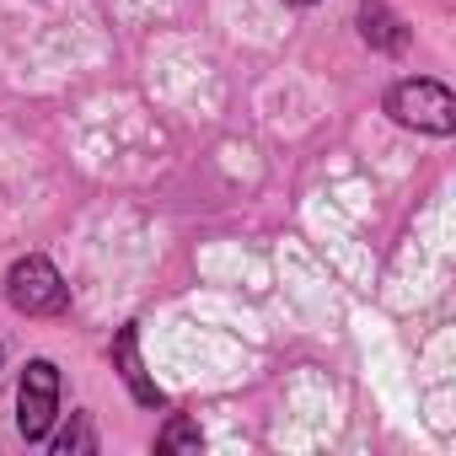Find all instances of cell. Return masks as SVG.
Segmentation results:
<instances>
[{
    "label": "cell",
    "instance_id": "cell-2",
    "mask_svg": "<svg viewBox=\"0 0 456 456\" xmlns=\"http://www.w3.org/2000/svg\"><path fill=\"white\" fill-rule=\"evenodd\" d=\"M6 296H12V306H17L22 317H60V312L70 306V285H65L60 269H54L49 258H38V253H28V258L12 264Z\"/></svg>",
    "mask_w": 456,
    "mask_h": 456
},
{
    "label": "cell",
    "instance_id": "cell-3",
    "mask_svg": "<svg viewBox=\"0 0 456 456\" xmlns=\"http://www.w3.org/2000/svg\"><path fill=\"white\" fill-rule=\"evenodd\" d=\"M60 419V370L49 360H28L17 387V429L22 440H49V424Z\"/></svg>",
    "mask_w": 456,
    "mask_h": 456
},
{
    "label": "cell",
    "instance_id": "cell-7",
    "mask_svg": "<svg viewBox=\"0 0 456 456\" xmlns=\"http://www.w3.org/2000/svg\"><path fill=\"white\" fill-rule=\"evenodd\" d=\"M54 451H60V456H70V451H97V435H92L86 413H76V419L54 435Z\"/></svg>",
    "mask_w": 456,
    "mask_h": 456
},
{
    "label": "cell",
    "instance_id": "cell-5",
    "mask_svg": "<svg viewBox=\"0 0 456 456\" xmlns=\"http://www.w3.org/2000/svg\"><path fill=\"white\" fill-rule=\"evenodd\" d=\"M360 33H365V44L370 49H381V54H397L403 49V22L387 12V6H376V0H365V6H360Z\"/></svg>",
    "mask_w": 456,
    "mask_h": 456
},
{
    "label": "cell",
    "instance_id": "cell-6",
    "mask_svg": "<svg viewBox=\"0 0 456 456\" xmlns=\"http://www.w3.org/2000/svg\"><path fill=\"white\" fill-rule=\"evenodd\" d=\"M199 445H204V435H199V424L193 419H167V429L156 435V451H193L199 456Z\"/></svg>",
    "mask_w": 456,
    "mask_h": 456
},
{
    "label": "cell",
    "instance_id": "cell-8",
    "mask_svg": "<svg viewBox=\"0 0 456 456\" xmlns=\"http://www.w3.org/2000/svg\"><path fill=\"white\" fill-rule=\"evenodd\" d=\"M290 6H312V0H290Z\"/></svg>",
    "mask_w": 456,
    "mask_h": 456
},
{
    "label": "cell",
    "instance_id": "cell-1",
    "mask_svg": "<svg viewBox=\"0 0 456 456\" xmlns=\"http://www.w3.org/2000/svg\"><path fill=\"white\" fill-rule=\"evenodd\" d=\"M387 113H392L403 129L440 134V140L456 129V97H451L440 81H424V76H413V81H397V86L387 92Z\"/></svg>",
    "mask_w": 456,
    "mask_h": 456
},
{
    "label": "cell",
    "instance_id": "cell-9",
    "mask_svg": "<svg viewBox=\"0 0 456 456\" xmlns=\"http://www.w3.org/2000/svg\"><path fill=\"white\" fill-rule=\"evenodd\" d=\"M0 365H6V349H0Z\"/></svg>",
    "mask_w": 456,
    "mask_h": 456
},
{
    "label": "cell",
    "instance_id": "cell-4",
    "mask_svg": "<svg viewBox=\"0 0 456 456\" xmlns=\"http://www.w3.org/2000/svg\"><path fill=\"white\" fill-rule=\"evenodd\" d=\"M113 360H118V376L129 381L134 403H145V408H161V403H167L161 387H156V381L145 376V365H140V333H134V322L118 328V338H113Z\"/></svg>",
    "mask_w": 456,
    "mask_h": 456
}]
</instances>
